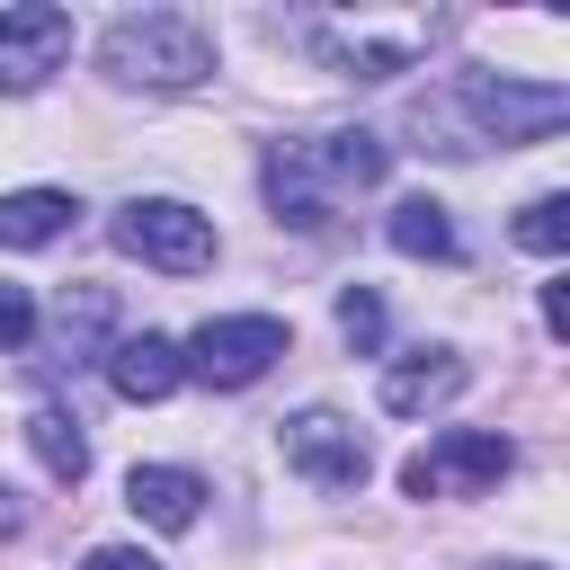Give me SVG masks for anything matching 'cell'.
Segmentation results:
<instances>
[{
  "mask_svg": "<svg viewBox=\"0 0 570 570\" xmlns=\"http://www.w3.org/2000/svg\"><path fill=\"white\" fill-rule=\"evenodd\" d=\"M561 116H570V89L508 80V71H454L445 89L410 98V134L436 160H481V151H508V142H543Z\"/></svg>",
  "mask_w": 570,
  "mask_h": 570,
  "instance_id": "6da1fadb",
  "label": "cell"
},
{
  "mask_svg": "<svg viewBox=\"0 0 570 570\" xmlns=\"http://www.w3.org/2000/svg\"><path fill=\"white\" fill-rule=\"evenodd\" d=\"M392 169V142L365 134V125H321V134H294V142H267V214L294 223V232H338V214L356 196H374Z\"/></svg>",
  "mask_w": 570,
  "mask_h": 570,
  "instance_id": "7a4b0ae2",
  "label": "cell"
},
{
  "mask_svg": "<svg viewBox=\"0 0 570 570\" xmlns=\"http://www.w3.org/2000/svg\"><path fill=\"white\" fill-rule=\"evenodd\" d=\"M98 71L116 89H196L214 80V36L187 9H125L98 36Z\"/></svg>",
  "mask_w": 570,
  "mask_h": 570,
  "instance_id": "3957f363",
  "label": "cell"
},
{
  "mask_svg": "<svg viewBox=\"0 0 570 570\" xmlns=\"http://www.w3.org/2000/svg\"><path fill=\"white\" fill-rule=\"evenodd\" d=\"M285 347H294V330H285L276 312H223V321H205L196 338H178V365H187V383H205V392H249Z\"/></svg>",
  "mask_w": 570,
  "mask_h": 570,
  "instance_id": "277c9868",
  "label": "cell"
},
{
  "mask_svg": "<svg viewBox=\"0 0 570 570\" xmlns=\"http://www.w3.org/2000/svg\"><path fill=\"white\" fill-rule=\"evenodd\" d=\"M116 249L125 258H142V267H160V276H205L214 267V223L196 214V205H178V196H125L116 205Z\"/></svg>",
  "mask_w": 570,
  "mask_h": 570,
  "instance_id": "5b68a950",
  "label": "cell"
},
{
  "mask_svg": "<svg viewBox=\"0 0 570 570\" xmlns=\"http://www.w3.org/2000/svg\"><path fill=\"white\" fill-rule=\"evenodd\" d=\"M517 472V445L490 436V428H445L428 436L410 463H401V490L410 499H472V490H499Z\"/></svg>",
  "mask_w": 570,
  "mask_h": 570,
  "instance_id": "8992f818",
  "label": "cell"
},
{
  "mask_svg": "<svg viewBox=\"0 0 570 570\" xmlns=\"http://www.w3.org/2000/svg\"><path fill=\"white\" fill-rule=\"evenodd\" d=\"M276 445H285V463H294L312 490H365V472H374L356 419H338V410H294Z\"/></svg>",
  "mask_w": 570,
  "mask_h": 570,
  "instance_id": "52a82bcc",
  "label": "cell"
},
{
  "mask_svg": "<svg viewBox=\"0 0 570 570\" xmlns=\"http://www.w3.org/2000/svg\"><path fill=\"white\" fill-rule=\"evenodd\" d=\"M62 53H71V9H45V0L0 9V98L45 89L62 71Z\"/></svg>",
  "mask_w": 570,
  "mask_h": 570,
  "instance_id": "ba28073f",
  "label": "cell"
},
{
  "mask_svg": "<svg viewBox=\"0 0 570 570\" xmlns=\"http://www.w3.org/2000/svg\"><path fill=\"white\" fill-rule=\"evenodd\" d=\"M463 383H472V365H463L454 347H419V356H392V365H383V410H392V419H428V410H445Z\"/></svg>",
  "mask_w": 570,
  "mask_h": 570,
  "instance_id": "9c48e42d",
  "label": "cell"
},
{
  "mask_svg": "<svg viewBox=\"0 0 570 570\" xmlns=\"http://www.w3.org/2000/svg\"><path fill=\"white\" fill-rule=\"evenodd\" d=\"M125 508H134L151 534H187V525L205 517V481H196L187 463H134V472H125Z\"/></svg>",
  "mask_w": 570,
  "mask_h": 570,
  "instance_id": "30bf717a",
  "label": "cell"
},
{
  "mask_svg": "<svg viewBox=\"0 0 570 570\" xmlns=\"http://www.w3.org/2000/svg\"><path fill=\"white\" fill-rule=\"evenodd\" d=\"M107 383H116V401H169V392L187 383V365H178V338H160V330L107 338Z\"/></svg>",
  "mask_w": 570,
  "mask_h": 570,
  "instance_id": "8fae6325",
  "label": "cell"
},
{
  "mask_svg": "<svg viewBox=\"0 0 570 570\" xmlns=\"http://www.w3.org/2000/svg\"><path fill=\"white\" fill-rule=\"evenodd\" d=\"M80 223V205L62 196V187H9L0 196V249H45V240H62Z\"/></svg>",
  "mask_w": 570,
  "mask_h": 570,
  "instance_id": "7c38bea8",
  "label": "cell"
},
{
  "mask_svg": "<svg viewBox=\"0 0 570 570\" xmlns=\"http://www.w3.org/2000/svg\"><path fill=\"white\" fill-rule=\"evenodd\" d=\"M383 240H392L401 258H454V249H463V240H454V214H445L436 196H401L392 223H383Z\"/></svg>",
  "mask_w": 570,
  "mask_h": 570,
  "instance_id": "4fadbf2b",
  "label": "cell"
},
{
  "mask_svg": "<svg viewBox=\"0 0 570 570\" xmlns=\"http://www.w3.org/2000/svg\"><path fill=\"white\" fill-rule=\"evenodd\" d=\"M27 445H36V463H45L53 481H80V472H89V436H80L71 410H36V419H27Z\"/></svg>",
  "mask_w": 570,
  "mask_h": 570,
  "instance_id": "5bb4252c",
  "label": "cell"
},
{
  "mask_svg": "<svg viewBox=\"0 0 570 570\" xmlns=\"http://www.w3.org/2000/svg\"><path fill=\"white\" fill-rule=\"evenodd\" d=\"M321 53H330L347 80H392V71H410V45H374V36H321Z\"/></svg>",
  "mask_w": 570,
  "mask_h": 570,
  "instance_id": "9a60e30c",
  "label": "cell"
},
{
  "mask_svg": "<svg viewBox=\"0 0 570 570\" xmlns=\"http://www.w3.org/2000/svg\"><path fill=\"white\" fill-rule=\"evenodd\" d=\"M517 249L561 258V249H570V196H534V205L517 214Z\"/></svg>",
  "mask_w": 570,
  "mask_h": 570,
  "instance_id": "2e32d148",
  "label": "cell"
},
{
  "mask_svg": "<svg viewBox=\"0 0 570 570\" xmlns=\"http://www.w3.org/2000/svg\"><path fill=\"white\" fill-rule=\"evenodd\" d=\"M338 330H347L356 356H374V347H383V294H374V285H347V294H338Z\"/></svg>",
  "mask_w": 570,
  "mask_h": 570,
  "instance_id": "e0dca14e",
  "label": "cell"
},
{
  "mask_svg": "<svg viewBox=\"0 0 570 570\" xmlns=\"http://www.w3.org/2000/svg\"><path fill=\"white\" fill-rule=\"evenodd\" d=\"M36 321H45V312H36V294L0 276V356H9V347H27V338H36Z\"/></svg>",
  "mask_w": 570,
  "mask_h": 570,
  "instance_id": "ac0fdd59",
  "label": "cell"
},
{
  "mask_svg": "<svg viewBox=\"0 0 570 570\" xmlns=\"http://www.w3.org/2000/svg\"><path fill=\"white\" fill-rule=\"evenodd\" d=\"M80 570H160V561H151V552H134V543H98Z\"/></svg>",
  "mask_w": 570,
  "mask_h": 570,
  "instance_id": "d6986e66",
  "label": "cell"
},
{
  "mask_svg": "<svg viewBox=\"0 0 570 570\" xmlns=\"http://www.w3.org/2000/svg\"><path fill=\"white\" fill-rule=\"evenodd\" d=\"M543 330H552V338L570 330V285H543Z\"/></svg>",
  "mask_w": 570,
  "mask_h": 570,
  "instance_id": "ffe728a7",
  "label": "cell"
},
{
  "mask_svg": "<svg viewBox=\"0 0 570 570\" xmlns=\"http://www.w3.org/2000/svg\"><path fill=\"white\" fill-rule=\"evenodd\" d=\"M9 534H18V499L0 490V543H9Z\"/></svg>",
  "mask_w": 570,
  "mask_h": 570,
  "instance_id": "44dd1931",
  "label": "cell"
},
{
  "mask_svg": "<svg viewBox=\"0 0 570 570\" xmlns=\"http://www.w3.org/2000/svg\"><path fill=\"white\" fill-rule=\"evenodd\" d=\"M490 570H543V561H490Z\"/></svg>",
  "mask_w": 570,
  "mask_h": 570,
  "instance_id": "7402d4cb",
  "label": "cell"
}]
</instances>
